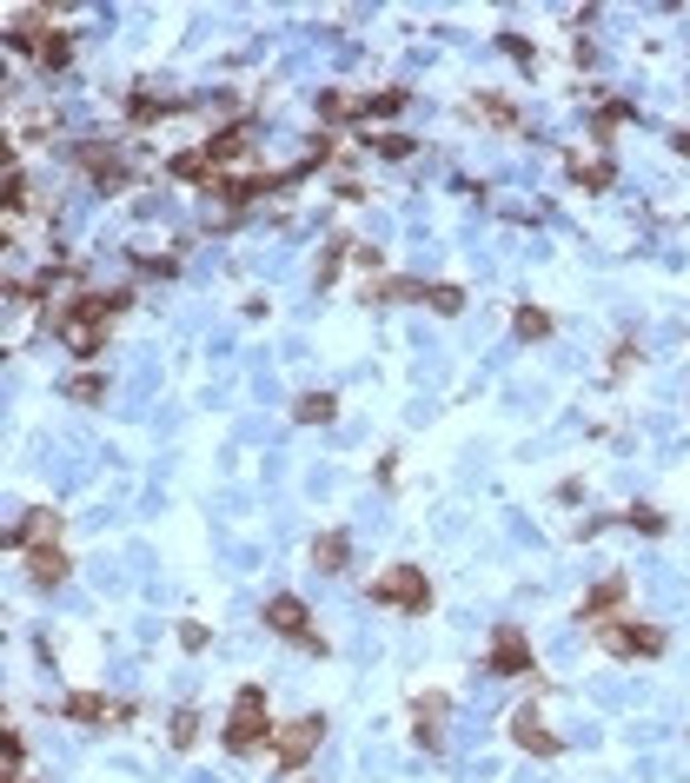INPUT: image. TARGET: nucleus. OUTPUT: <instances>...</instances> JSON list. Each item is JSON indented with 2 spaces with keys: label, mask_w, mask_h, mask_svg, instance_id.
I'll return each mask as SVG.
<instances>
[{
  "label": "nucleus",
  "mask_w": 690,
  "mask_h": 783,
  "mask_svg": "<svg viewBox=\"0 0 690 783\" xmlns=\"http://www.w3.org/2000/svg\"><path fill=\"white\" fill-rule=\"evenodd\" d=\"M233 758H246V751H272V724H266V691H239L233 698V718H226V738H219Z\"/></svg>",
  "instance_id": "nucleus-1"
},
{
  "label": "nucleus",
  "mask_w": 690,
  "mask_h": 783,
  "mask_svg": "<svg viewBox=\"0 0 690 783\" xmlns=\"http://www.w3.org/2000/svg\"><path fill=\"white\" fill-rule=\"evenodd\" d=\"M266 631L272 638H286V645H299V651H312V658H326V638L312 631V605L306 598H292V591H279V598H266Z\"/></svg>",
  "instance_id": "nucleus-2"
},
{
  "label": "nucleus",
  "mask_w": 690,
  "mask_h": 783,
  "mask_svg": "<svg viewBox=\"0 0 690 783\" xmlns=\"http://www.w3.org/2000/svg\"><path fill=\"white\" fill-rule=\"evenodd\" d=\"M372 605L419 618V611H432V585H425V571H419V565H392V571H379V578H372Z\"/></svg>",
  "instance_id": "nucleus-3"
},
{
  "label": "nucleus",
  "mask_w": 690,
  "mask_h": 783,
  "mask_svg": "<svg viewBox=\"0 0 690 783\" xmlns=\"http://www.w3.org/2000/svg\"><path fill=\"white\" fill-rule=\"evenodd\" d=\"M598 645H605L611 658H658V651H665V631H658V625H631V618H605V625H598Z\"/></svg>",
  "instance_id": "nucleus-4"
},
{
  "label": "nucleus",
  "mask_w": 690,
  "mask_h": 783,
  "mask_svg": "<svg viewBox=\"0 0 690 783\" xmlns=\"http://www.w3.org/2000/svg\"><path fill=\"white\" fill-rule=\"evenodd\" d=\"M485 671H492V678H525V684H532V678H538V671H532V638H525L518 625H498V631H492V651H485Z\"/></svg>",
  "instance_id": "nucleus-5"
},
{
  "label": "nucleus",
  "mask_w": 690,
  "mask_h": 783,
  "mask_svg": "<svg viewBox=\"0 0 690 783\" xmlns=\"http://www.w3.org/2000/svg\"><path fill=\"white\" fill-rule=\"evenodd\" d=\"M319 744H326V718H292V724L272 731V758H279V771H299Z\"/></svg>",
  "instance_id": "nucleus-6"
},
{
  "label": "nucleus",
  "mask_w": 690,
  "mask_h": 783,
  "mask_svg": "<svg viewBox=\"0 0 690 783\" xmlns=\"http://www.w3.org/2000/svg\"><path fill=\"white\" fill-rule=\"evenodd\" d=\"M73 166H80V173H93V186H100V193H126V159H120L106 140L73 146Z\"/></svg>",
  "instance_id": "nucleus-7"
},
{
  "label": "nucleus",
  "mask_w": 690,
  "mask_h": 783,
  "mask_svg": "<svg viewBox=\"0 0 690 783\" xmlns=\"http://www.w3.org/2000/svg\"><path fill=\"white\" fill-rule=\"evenodd\" d=\"M505 731H512V744H518L525 758H558V751H565V744H558V731H552L532 704H525V711H512V724H505Z\"/></svg>",
  "instance_id": "nucleus-8"
},
{
  "label": "nucleus",
  "mask_w": 690,
  "mask_h": 783,
  "mask_svg": "<svg viewBox=\"0 0 690 783\" xmlns=\"http://www.w3.org/2000/svg\"><path fill=\"white\" fill-rule=\"evenodd\" d=\"M60 718H73V724H126L133 711H126V704H113V698H93V691H73V698L60 704Z\"/></svg>",
  "instance_id": "nucleus-9"
},
{
  "label": "nucleus",
  "mask_w": 690,
  "mask_h": 783,
  "mask_svg": "<svg viewBox=\"0 0 690 783\" xmlns=\"http://www.w3.org/2000/svg\"><path fill=\"white\" fill-rule=\"evenodd\" d=\"M53 538H60V512H47V505H40V512H20V525L7 532V545H13V552H33V545H53Z\"/></svg>",
  "instance_id": "nucleus-10"
},
{
  "label": "nucleus",
  "mask_w": 690,
  "mask_h": 783,
  "mask_svg": "<svg viewBox=\"0 0 690 783\" xmlns=\"http://www.w3.org/2000/svg\"><path fill=\"white\" fill-rule=\"evenodd\" d=\"M66 571H73V558H66L60 545H33V552H27V578H33L40 591H60Z\"/></svg>",
  "instance_id": "nucleus-11"
},
{
  "label": "nucleus",
  "mask_w": 690,
  "mask_h": 783,
  "mask_svg": "<svg viewBox=\"0 0 690 783\" xmlns=\"http://www.w3.org/2000/svg\"><path fill=\"white\" fill-rule=\"evenodd\" d=\"M166 173H173V179H186V186H206V193L219 186V166H213V153H206V146L173 153V159H166Z\"/></svg>",
  "instance_id": "nucleus-12"
},
{
  "label": "nucleus",
  "mask_w": 690,
  "mask_h": 783,
  "mask_svg": "<svg viewBox=\"0 0 690 783\" xmlns=\"http://www.w3.org/2000/svg\"><path fill=\"white\" fill-rule=\"evenodd\" d=\"M618 605H625V578L611 571V578H598V585L585 591V605H578V618H585V625H605V618H611Z\"/></svg>",
  "instance_id": "nucleus-13"
},
{
  "label": "nucleus",
  "mask_w": 690,
  "mask_h": 783,
  "mask_svg": "<svg viewBox=\"0 0 690 783\" xmlns=\"http://www.w3.org/2000/svg\"><path fill=\"white\" fill-rule=\"evenodd\" d=\"M346 565H352V538H346V532H319V538H312V571L339 578Z\"/></svg>",
  "instance_id": "nucleus-14"
},
{
  "label": "nucleus",
  "mask_w": 690,
  "mask_h": 783,
  "mask_svg": "<svg viewBox=\"0 0 690 783\" xmlns=\"http://www.w3.org/2000/svg\"><path fill=\"white\" fill-rule=\"evenodd\" d=\"M445 704H452L445 691H425V698H419V731H412L419 751H439V744H445V731H439V724H445Z\"/></svg>",
  "instance_id": "nucleus-15"
},
{
  "label": "nucleus",
  "mask_w": 690,
  "mask_h": 783,
  "mask_svg": "<svg viewBox=\"0 0 690 783\" xmlns=\"http://www.w3.org/2000/svg\"><path fill=\"white\" fill-rule=\"evenodd\" d=\"M565 173H571L585 193H611V186H618V166H611V159H565Z\"/></svg>",
  "instance_id": "nucleus-16"
},
{
  "label": "nucleus",
  "mask_w": 690,
  "mask_h": 783,
  "mask_svg": "<svg viewBox=\"0 0 690 783\" xmlns=\"http://www.w3.org/2000/svg\"><path fill=\"white\" fill-rule=\"evenodd\" d=\"M166 113H186V100H159V93H133V100H126V120H133V126H153V120H166Z\"/></svg>",
  "instance_id": "nucleus-17"
},
{
  "label": "nucleus",
  "mask_w": 690,
  "mask_h": 783,
  "mask_svg": "<svg viewBox=\"0 0 690 783\" xmlns=\"http://www.w3.org/2000/svg\"><path fill=\"white\" fill-rule=\"evenodd\" d=\"M472 120H485V126H518V106L505 100V93H472Z\"/></svg>",
  "instance_id": "nucleus-18"
},
{
  "label": "nucleus",
  "mask_w": 690,
  "mask_h": 783,
  "mask_svg": "<svg viewBox=\"0 0 690 783\" xmlns=\"http://www.w3.org/2000/svg\"><path fill=\"white\" fill-rule=\"evenodd\" d=\"M319 120H326V126L365 120V93H326V100H319Z\"/></svg>",
  "instance_id": "nucleus-19"
},
{
  "label": "nucleus",
  "mask_w": 690,
  "mask_h": 783,
  "mask_svg": "<svg viewBox=\"0 0 690 783\" xmlns=\"http://www.w3.org/2000/svg\"><path fill=\"white\" fill-rule=\"evenodd\" d=\"M512 332H518L525 346H545V339H552V312H545V306H518V312H512Z\"/></svg>",
  "instance_id": "nucleus-20"
},
{
  "label": "nucleus",
  "mask_w": 690,
  "mask_h": 783,
  "mask_svg": "<svg viewBox=\"0 0 690 783\" xmlns=\"http://www.w3.org/2000/svg\"><path fill=\"white\" fill-rule=\"evenodd\" d=\"M405 86H379V93H365V120H399L405 113Z\"/></svg>",
  "instance_id": "nucleus-21"
},
{
  "label": "nucleus",
  "mask_w": 690,
  "mask_h": 783,
  "mask_svg": "<svg viewBox=\"0 0 690 783\" xmlns=\"http://www.w3.org/2000/svg\"><path fill=\"white\" fill-rule=\"evenodd\" d=\"M206 153H213V166H226V159H239V153H253V146H246V126H219V133L206 140Z\"/></svg>",
  "instance_id": "nucleus-22"
},
{
  "label": "nucleus",
  "mask_w": 690,
  "mask_h": 783,
  "mask_svg": "<svg viewBox=\"0 0 690 783\" xmlns=\"http://www.w3.org/2000/svg\"><path fill=\"white\" fill-rule=\"evenodd\" d=\"M625 120H631V100H605V106L591 113V140H611Z\"/></svg>",
  "instance_id": "nucleus-23"
},
{
  "label": "nucleus",
  "mask_w": 690,
  "mask_h": 783,
  "mask_svg": "<svg viewBox=\"0 0 690 783\" xmlns=\"http://www.w3.org/2000/svg\"><path fill=\"white\" fill-rule=\"evenodd\" d=\"M365 299H372V306H399V299H425V286H419V279H379Z\"/></svg>",
  "instance_id": "nucleus-24"
},
{
  "label": "nucleus",
  "mask_w": 690,
  "mask_h": 783,
  "mask_svg": "<svg viewBox=\"0 0 690 783\" xmlns=\"http://www.w3.org/2000/svg\"><path fill=\"white\" fill-rule=\"evenodd\" d=\"M66 399L73 405H100L106 399V379L100 372H66Z\"/></svg>",
  "instance_id": "nucleus-25"
},
{
  "label": "nucleus",
  "mask_w": 690,
  "mask_h": 783,
  "mask_svg": "<svg viewBox=\"0 0 690 783\" xmlns=\"http://www.w3.org/2000/svg\"><path fill=\"white\" fill-rule=\"evenodd\" d=\"M292 412H299V425H332V412H339V399H332V392H306V399H299Z\"/></svg>",
  "instance_id": "nucleus-26"
},
{
  "label": "nucleus",
  "mask_w": 690,
  "mask_h": 783,
  "mask_svg": "<svg viewBox=\"0 0 690 783\" xmlns=\"http://www.w3.org/2000/svg\"><path fill=\"white\" fill-rule=\"evenodd\" d=\"M425 306L452 319V312H465V286H445V279H432V286H425Z\"/></svg>",
  "instance_id": "nucleus-27"
},
{
  "label": "nucleus",
  "mask_w": 690,
  "mask_h": 783,
  "mask_svg": "<svg viewBox=\"0 0 690 783\" xmlns=\"http://www.w3.org/2000/svg\"><path fill=\"white\" fill-rule=\"evenodd\" d=\"M372 153H379V159H412L419 140H412V133H372Z\"/></svg>",
  "instance_id": "nucleus-28"
},
{
  "label": "nucleus",
  "mask_w": 690,
  "mask_h": 783,
  "mask_svg": "<svg viewBox=\"0 0 690 783\" xmlns=\"http://www.w3.org/2000/svg\"><path fill=\"white\" fill-rule=\"evenodd\" d=\"M166 738H173V751H193L199 744V711H173V731Z\"/></svg>",
  "instance_id": "nucleus-29"
},
{
  "label": "nucleus",
  "mask_w": 690,
  "mask_h": 783,
  "mask_svg": "<svg viewBox=\"0 0 690 783\" xmlns=\"http://www.w3.org/2000/svg\"><path fill=\"white\" fill-rule=\"evenodd\" d=\"M625 525H631V532H645V538H658V532H665V512H658V505H631V512H625Z\"/></svg>",
  "instance_id": "nucleus-30"
},
{
  "label": "nucleus",
  "mask_w": 690,
  "mask_h": 783,
  "mask_svg": "<svg viewBox=\"0 0 690 783\" xmlns=\"http://www.w3.org/2000/svg\"><path fill=\"white\" fill-rule=\"evenodd\" d=\"M498 47H505V53H512V60H518V66H532V60H538V53H532V40H525V33H498Z\"/></svg>",
  "instance_id": "nucleus-31"
},
{
  "label": "nucleus",
  "mask_w": 690,
  "mask_h": 783,
  "mask_svg": "<svg viewBox=\"0 0 690 783\" xmlns=\"http://www.w3.org/2000/svg\"><path fill=\"white\" fill-rule=\"evenodd\" d=\"M20 764H27V744H20V731H7V777L20 783Z\"/></svg>",
  "instance_id": "nucleus-32"
},
{
  "label": "nucleus",
  "mask_w": 690,
  "mask_h": 783,
  "mask_svg": "<svg viewBox=\"0 0 690 783\" xmlns=\"http://www.w3.org/2000/svg\"><path fill=\"white\" fill-rule=\"evenodd\" d=\"M179 645H186V651H206V645H213V631H206V625H179Z\"/></svg>",
  "instance_id": "nucleus-33"
},
{
  "label": "nucleus",
  "mask_w": 690,
  "mask_h": 783,
  "mask_svg": "<svg viewBox=\"0 0 690 783\" xmlns=\"http://www.w3.org/2000/svg\"><path fill=\"white\" fill-rule=\"evenodd\" d=\"M671 146H678V153L690 159V133H671Z\"/></svg>",
  "instance_id": "nucleus-34"
}]
</instances>
